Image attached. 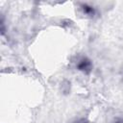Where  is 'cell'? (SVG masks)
<instances>
[{"label":"cell","instance_id":"obj_2","mask_svg":"<svg viewBox=\"0 0 123 123\" xmlns=\"http://www.w3.org/2000/svg\"><path fill=\"white\" fill-rule=\"evenodd\" d=\"M84 11H85L86 12H93V10L90 9L89 7H85V8H84Z\"/></svg>","mask_w":123,"mask_h":123},{"label":"cell","instance_id":"obj_1","mask_svg":"<svg viewBox=\"0 0 123 123\" xmlns=\"http://www.w3.org/2000/svg\"><path fill=\"white\" fill-rule=\"evenodd\" d=\"M78 68L80 70H84V71H88L90 69V62L86 59H84L80 62V63L78 64Z\"/></svg>","mask_w":123,"mask_h":123}]
</instances>
